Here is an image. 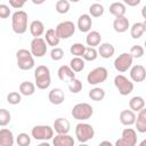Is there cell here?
<instances>
[{
  "label": "cell",
  "mask_w": 146,
  "mask_h": 146,
  "mask_svg": "<svg viewBox=\"0 0 146 146\" xmlns=\"http://www.w3.org/2000/svg\"><path fill=\"white\" fill-rule=\"evenodd\" d=\"M34 79H35V86L39 89H47L49 88L51 83V78H50V71L46 65H39L36 66L34 71Z\"/></svg>",
  "instance_id": "1"
},
{
  "label": "cell",
  "mask_w": 146,
  "mask_h": 146,
  "mask_svg": "<svg viewBox=\"0 0 146 146\" xmlns=\"http://www.w3.org/2000/svg\"><path fill=\"white\" fill-rule=\"evenodd\" d=\"M11 27L16 34H23L27 30V14L24 10H17L11 17Z\"/></svg>",
  "instance_id": "2"
},
{
  "label": "cell",
  "mask_w": 146,
  "mask_h": 146,
  "mask_svg": "<svg viewBox=\"0 0 146 146\" xmlns=\"http://www.w3.org/2000/svg\"><path fill=\"white\" fill-rule=\"evenodd\" d=\"M71 114H72L73 119H75L78 121H86L92 116L94 108L88 103H79L73 106Z\"/></svg>",
  "instance_id": "3"
},
{
  "label": "cell",
  "mask_w": 146,
  "mask_h": 146,
  "mask_svg": "<svg viewBox=\"0 0 146 146\" xmlns=\"http://www.w3.org/2000/svg\"><path fill=\"white\" fill-rule=\"evenodd\" d=\"M95 136V129L91 124L80 122L75 125V137L79 140V143H87L90 139H92Z\"/></svg>",
  "instance_id": "4"
},
{
  "label": "cell",
  "mask_w": 146,
  "mask_h": 146,
  "mask_svg": "<svg viewBox=\"0 0 146 146\" xmlns=\"http://www.w3.org/2000/svg\"><path fill=\"white\" fill-rule=\"evenodd\" d=\"M17 66L23 71H29L34 67V58L30 50L27 49H19L16 52Z\"/></svg>",
  "instance_id": "5"
},
{
  "label": "cell",
  "mask_w": 146,
  "mask_h": 146,
  "mask_svg": "<svg viewBox=\"0 0 146 146\" xmlns=\"http://www.w3.org/2000/svg\"><path fill=\"white\" fill-rule=\"evenodd\" d=\"M108 76V71L106 70V67H103V66H99V67H96L94 70H91L88 75H87V81L89 84L91 86H96V84H99V83H103L106 81Z\"/></svg>",
  "instance_id": "6"
},
{
  "label": "cell",
  "mask_w": 146,
  "mask_h": 146,
  "mask_svg": "<svg viewBox=\"0 0 146 146\" xmlns=\"http://www.w3.org/2000/svg\"><path fill=\"white\" fill-rule=\"evenodd\" d=\"M114 86L116 87L119 94L122 96H128L133 90V83L123 74H119L114 78Z\"/></svg>",
  "instance_id": "7"
},
{
  "label": "cell",
  "mask_w": 146,
  "mask_h": 146,
  "mask_svg": "<svg viewBox=\"0 0 146 146\" xmlns=\"http://www.w3.org/2000/svg\"><path fill=\"white\" fill-rule=\"evenodd\" d=\"M31 135L35 140H49L54 137V129L50 125H35L31 130Z\"/></svg>",
  "instance_id": "8"
},
{
  "label": "cell",
  "mask_w": 146,
  "mask_h": 146,
  "mask_svg": "<svg viewBox=\"0 0 146 146\" xmlns=\"http://www.w3.org/2000/svg\"><path fill=\"white\" fill-rule=\"evenodd\" d=\"M136 144H137V132L132 128L123 129L121 138L115 141L116 146H135Z\"/></svg>",
  "instance_id": "9"
},
{
  "label": "cell",
  "mask_w": 146,
  "mask_h": 146,
  "mask_svg": "<svg viewBox=\"0 0 146 146\" xmlns=\"http://www.w3.org/2000/svg\"><path fill=\"white\" fill-rule=\"evenodd\" d=\"M132 60H133V58L130 55V52H122L121 55H119L115 58V60H114V67H115V70L117 72H121V73L127 72L131 67Z\"/></svg>",
  "instance_id": "10"
},
{
  "label": "cell",
  "mask_w": 146,
  "mask_h": 146,
  "mask_svg": "<svg viewBox=\"0 0 146 146\" xmlns=\"http://www.w3.org/2000/svg\"><path fill=\"white\" fill-rule=\"evenodd\" d=\"M57 35L59 39H68L71 38L75 32V25L71 21H64L59 23L55 29Z\"/></svg>",
  "instance_id": "11"
},
{
  "label": "cell",
  "mask_w": 146,
  "mask_h": 146,
  "mask_svg": "<svg viewBox=\"0 0 146 146\" xmlns=\"http://www.w3.org/2000/svg\"><path fill=\"white\" fill-rule=\"evenodd\" d=\"M31 54L33 57H43L47 52V42L44 39L38 36L31 41Z\"/></svg>",
  "instance_id": "12"
},
{
  "label": "cell",
  "mask_w": 146,
  "mask_h": 146,
  "mask_svg": "<svg viewBox=\"0 0 146 146\" xmlns=\"http://www.w3.org/2000/svg\"><path fill=\"white\" fill-rule=\"evenodd\" d=\"M74 139L68 133H57V136L52 137L54 146H74Z\"/></svg>",
  "instance_id": "13"
},
{
  "label": "cell",
  "mask_w": 146,
  "mask_h": 146,
  "mask_svg": "<svg viewBox=\"0 0 146 146\" xmlns=\"http://www.w3.org/2000/svg\"><path fill=\"white\" fill-rule=\"evenodd\" d=\"M130 78L133 82H143L146 79V70L143 65L138 64L131 67L130 70Z\"/></svg>",
  "instance_id": "14"
},
{
  "label": "cell",
  "mask_w": 146,
  "mask_h": 146,
  "mask_svg": "<svg viewBox=\"0 0 146 146\" xmlns=\"http://www.w3.org/2000/svg\"><path fill=\"white\" fill-rule=\"evenodd\" d=\"M48 99L52 105H60L65 100L64 91L60 88H54L48 94Z\"/></svg>",
  "instance_id": "15"
},
{
  "label": "cell",
  "mask_w": 146,
  "mask_h": 146,
  "mask_svg": "<svg viewBox=\"0 0 146 146\" xmlns=\"http://www.w3.org/2000/svg\"><path fill=\"white\" fill-rule=\"evenodd\" d=\"M52 129L57 132V133H68L70 129H71V124L68 122L67 119L64 117H58L54 121L52 124Z\"/></svg>",
  "instance_id": "16"
},
{
  "label": "cell",
  "mask_w": 146,
  "mask_h": 146,
  "mask_svg": "<svg viewBox=\"0 0 146 146\" xmlns=\"http://www.w3.org/2000/svg\"><path fill=\"white\" fill-rule=\"evenodd\" d=\"M113 27H114V31H115V32H117V33H123V32L128 31V29L130 27L129 19H128L125 16L115 17V19H114V22H113Z\"/></svg>",
  "instance_id": "17"
},
{
  "label": "cell",
  "mask_w": 146,
  "mask_h": 146,
  "mask_svg": "<svg viewBox=\"0 0 146 146\" xmlns=\"http://www.w3.org/2000/svg\"><path fill=\"white\" fill-rule=\"evenodd\" d=\"M92 25V19L91 16L88 14H82L79 18H78V29L80 32H89Z\"/></svg>",
  "instance_id": "18"
},
{
  "label": "cell",
  "mask_w": 146,
  "mask_h": 146,
  "mask_svg": "<svg viewBox=\"0 0 146 146\" xmlns=\"http://www.w3.org/2000/svg\"><path fill=\"white\" fill-rule=\"evenodd\" d=\"M15 140L13 131L7 128L0 129V146H13Z\"/></svg>",
  "instance_id": "19"
},
{
  "label": "cell",
  "mask_w": 146,
  "mask_h": 146,
  "mask_svg": "<svg viewBox=\"0 0 146 146\" xmlns=\"http://www.w3.org/2000/svg\"><path fill=\"white\" fill-rule=\"evenodd\" d=\"M120 122L123 124V125H132L135 124V121H136V114L133 111L131 110H123L121 113H120Z\"/></svg>",
  "instance_id": "20"
},
{
  "label": "cell",
  "mask_w": 146,
  "mask_h": 146,
  "mask_svg": "<svg viewBox=\"0 0 146 146\" xmlns=\"http://www.w3.org/2000/svg\"><path fill=\"white\" fill-rule=\"evenodd\" d=\"M135 124H136L138 132H140V133L146 132V110H145V107L138 112V114L136 116Z\"/></svg>",
  "instance_id": "21"
},
{
  "label": "cell",
  "mask_w": 146,
  "mask_h": 146,
  "mask_svg": "<svg viewBox=\"0 0 146 146\" xmlns=\"http://www.w3.org/2000/svg\"><path fill=\"white\" fill-rule=\"evenodd\" d=\"M100 46L98 47V54L100 55V57L107 59V58H111L114 52H115V48L112 43H108V42H104V43H99Z\"/></svg>",
  "instance_id": "22"
},
{
  "label": "cell",
  "mask_w": 146,
  "mask_h": 146,
  "mask_svg": "<svg viewBox=\"0 0 146 146\" xmlns=\"http://www.w3.org/2000/svg\"><path fill=\"white\" fill-rule=\"evenodd\" d=\"M57 75H58L59 80H62V81H68L72 78H75V72L68 65H62L58 68V71H57Z\"/></svg>",
  "instance_id": "23"
},
{
  "label": "cell",
  "mask_w": 146,
  "mask_h": 146,
  "mask_svg": "<svg viewBox=\"0 0 146 146\" xmlns=\"http://www.w3.org/2000/svg\"><path fill=\"white\" fill-rule=\"evenodd\" d=\"M146 31V24L144 22H137L130 27V35L133 39H139Z\"/></svg>",
  "instance_id": "24"
},
{
  "label": "cell",
  "mask_w": 146,
  "mask_h": 146,
  "mask_svg": "<svg viewBox=\"0 0 146 146\" xmlns=\"http://www.w3.org/2000/svg\"><path fill=\"white\" fill-rule=\"evenodd\" d=\"M102 40V35L98 31H89L86 36V42L89 47H96L99 46Z\"/></svg>",
  "instance_id": "25"
},
{
  "label": "cell",
  "mask_w": 146,
  "mask_h": 146,
  "mask_svg": "<svg viewBox=\"0 0 146 146\" xmlns=\"http://www.w3.org/2000/svg\"><path fill=\"white\" fill-rule=\"evenodd\" d=\"M110 13L115 16V17H119V16H124L125 13H127V7L124 3L122 2H113L111 6H110Z\"/></svg>",
  "instance_id": "26"
},
{
  "label": "cell",
  "mask_w": 146,
  "mask_h": 146,
  "mask_svg": "<svg viewBox=\"0 0 146 146\" xmlns=\"http://www.w3.org/2000/svg\"><path fill=\"white\" fill-rule=\"evenodd\" d=\"M30 32L31 34L34 36V38H38V36H41L44 32V25L41 21H33L31 24H30Z\"/></svg>",
  "instance_id": "27"
},
{
  "label": "cell",
  "mask_w": 146,
  "mask_h": 146,
  "mask_svg": "<svg viewBox=\"0 0 146 146\" xmlns=\"http://www.w3.org/2000/svg\"><path fill=\"white\" fill-rule=\"evenodd\" d=\"M44 40H46V42H47L48 46L56 47V46H58L60 39L58 38V35H57V33H56V31L54 29H49V30L46 31Z\"/></svg>",
  "instance_id": "28"
},
{
  "label": "cell",
  "mask_w": 146,
  "mask_h": 146,
  "mask_svg": "<svg viewBox=\"0 0 146 146\" xmlns=\"http://www.w3.org/2000/svg\"><path fill=\"white\" fill-rule=\"evenodd\" d=\"M129 107L133 112H139L145 107V99L141 96H135L129 100Z\"/></svg>",
  "instance_id": "29"
},
{
  "label": "cell",
  "mask_w": 146,
  "mask_h": 146,
  "mask_svg": "<svg viewBox=\"0 0 146 146\" xmlns=\"http://www.w3.org/2000/svg\"><path fill=\"white\" fill-rule=\"evenodd\" d=\"M19 92L23 96H32L35 92V84L30 81H24L19 84Z\"/></svg>",
  "instance_id": "30"
},
{
  "label": "cell",
  "mask_w": 146,
  "mask_h": 146,
  "mask_svg": "<svg viewBox=\"0 0 146 146\" xmlns=\"http://www.w3.org/2000/svg\"><path fill=\"white\" fill-rule=\"evenodd\" d=\"M84 59L82 58V57H76V56H74L72 59H71V62H70V67L75 72V73H79V72H81V71H83V68H84Z\"/></svg>",
  "instance_id": "31"
},
{
  "label": "cell",
  "mask_w": 146,
  "mask_h": 146,
  "mask_svg": "<svg viewBox=\"0 0 146 146\" xmlns=\"http://www.w3.org/2000/svg\"><path fill=\"white\" fill-rule=\"evenodd\" d=\"M89 97L95 102H100L105 98V90L99 87H95L89 91Z\"/></svg>",
  "instance_id": "32"
},
{
  "label": "cell",
  "mask_w": 146,
  "mask_h": 146,
  "mask_svg": "<svg viewBox=\"0 0 146 146\" xmlns=\"http://www.w3.org/2000/svg\"><path fill=\"white\" fill-rule=\"evenodd\" d=\"M67 87L72 94H79L82 90V82L76 78H72L71 80H68Z\"/></svg>",
  "instance_id": "33"
},
{
  "label": "cell",
  "mask_w": 146,
  "mask_h": 146,
  "mask_svg": "<svg viewBox=\"0 0 146 146\" xmlns=\"http://www.w3.org/2000/svg\"><path fill=\"white\" fill-rule=\"evenodd\" d=\"M97 57H98V51L95 49V47H86V49L83 51V55H82V58L84 60L92 62Z\"/></svg>",
  "instance_id": "34"
},
{
  "label": "cell",
  "mask_w": 146,
  "mask_h": 146,
  "mask_svg": "<svg viewBox=\"0 0 146 146\" xmlns=\"http://www.w3.org/2000/svg\"><path fill=\"white\" fill-rule=\"evenodd\" d=\"M105 11V8L103 5L96 2V3H92L90 7H89V14L90 16L92 17H100Z\"/></svg>",
  "instance_id": "35"
},
{
  "label": "cell",
  "mask_w": 146,
  "mask_h": 146,
  "mask_svg": "<svg viewBox=\"0 0 146 146\" xmlns=\"http://www.w3.org/2000/svg\"><path fill=\"white\" fill-rule=\"evenodd\" d=\"M84 49H86V46H84V44L76 42V43H73V44L71 46L70 51H71V54H72L73 56H76V57H82Z\"/></svg>",
  "instance_id": "36"
},
{
  "label": "cell",
  "mask_w": 146,
  "mask_h": 146,
  "mask_svg": "<svg viewBox=\"0 0 146 146\" xmlns=\"http://www.w3.org/2000/svg\"><path fill=\"white\" fill-rule=\"evenodd\" d=\"M70 2L67 0H58L56 2V11L58 14H66L70 10Z\"/></svg>",
  "instance_id": "37"
},
{
  "label": "cell",
  "mask_w": 146,
  "mask_h": 146,
  "mask_svg": "<svg viewBox=\"0 0 146 146\" xmlns=\"http://www.w3.org/2000/svg\"><path fill=\"white\" fill-rule=\"evenodd\" d=\"M11 120V115L8 110L6 108H0V127H6L9 124Z\"/></svg>",
  "instance_id": "38"
},
{
  "label": "cell",
  "mask_w": 146,
  "mask_h": 146,
  "mask_svg": "<svg viewBox=\"0 0 146 146\" xmlns=\"http://www.w3.org/2000/svg\"><path fill=\"white\" fill-rule=\"evenodd\" d=\"M22 100V95L21 92H17V91H11L7 95V102L11 105H17L19 104Z\"/></svg>",
  "instance_id": "39"
},
{
  "label": "cell",
  "mask_w": 146,
  "mask_h": 146,
  "mask_svg": "<svg viewBox=\"0 0 146 146\" xmlns=\"http://www.w3.org/2000/svg\"><path fill=\"white\" fill-rule=\"evenodd\" d=\"M16 143L19 146H29L31 144V137L25 132H21L16 138Z\"/></svg>",
  "instance_id": "40"
},
{
  "label": "cell",
  "mask_w": 146,
  "mask_h": 146,
  "mask_svg": "<svg viewBox=\"0 0 146 146\" xmlns=\"http://www.w3.org/2000/svg\"><path fill=\"white\" fill-rule=\"evenodd\" d=\"M144 52H145L144 48L141 46H139V44H135L130 49V55L132 56V58H141Z\"/></svg>",
  "instance_id": "41"
},
{
  "label": "cell",
  "mask_w": 146,
  "mask_h": 146,
  "mask_svg": "<svg viewBox=\"0 0 146 146\" xmlns=\"http://www.w3.org/2000/svg\"><path fill=\"white\" fill-rule=\"evenodd\" d=\"M50 57H51V59L55 60V62L60 60V59L64 57V51H63V49H62V48H58V47H54L52 50L50 51Z\"/></svg>",
  "instance_id": "42"
},
{
  "label": "cell",
  "mask_w": 146,
  "mask_h": 146,
  "mask_svg": "<svg viewBox=\"0 0 146 146\" xmlns=\"http://www.w3.org/2000/svg\"><path fill=\"white\" fill-rule=\"evenodd\" d=\"M10 15V9L9 6L7 5H0V18H7Z\"/></svg>",
  "instance_id": "43"
},
{
  "label": "cell",
  "mask_w": 146,
  "mask_h": 146,
  "mask_svg": "<svg viewBox=\"0 0 146 146\" xmlns=\"http://www.w3.org/2000/svg\"><path fill=\"white\" fill-rule=\"evenodd\" d=\"M26 1H27V0H9V5H10L13 8L19 9V8H22V7L25 5Z\"/></svg>",
  "instance_id": "44"
},
{
  "label": "cell",
  "mask_w": 146,
  "mask_h": 146,
  "mask_svg": "<svg viewBox=\"0 0 146 146\" xmlns=\"http://www.w3.org/2000/svg\"><path fill=\"white\" fill-rule=\"evenodd\" d=\"M140 1H141V0H123L124 5H128V6H130V7H136V6H138V5L140 3Z\"/></svg>",
  "instance_id": "45"
},
{
  "label": "cell",
  "mask_w": 146,
  "mask_h": 146,
  "mask_svg": "<svg viewBox=\"0 0 146 146\" xmlns=\"http://www.w3.org/2000/svg\"><path fill=\"white\" fill-rule=\"evenodd\" d=\"M44 1H46V0H32V2H33L34 5H42Z\"/></svg>",
  "instance_id": "46"
},
{
  "label": "cell",
  "mask_w": 146,
  "mask_h": 146,
  "mask_svg": "<svg viewBox=\"0 0 146 146\" xmlns=\"http://www.w3.org/2000/svg\"><path fill=\"white\" fill-rule=\"evenodd\" d=\"M100 145H110V146H111L112 144H111L110 141H100Z\"/></svg>",
  "instance_id": "47"
},
{
  "label": "cell",
  "mask_w": 146,
  "mask_h": 146,
  "mask_svg": "<svg viewBox=\"0 0 146 146\" xmlns=\"http://www.w3.org/2000/svg\"><path fill=\"white\" fill-rule=\"evenodd\" d=\"M68 2H79L80 0H67Z\"/></svg>",
  "instance_id": "48"
},
{
  "label": "cell",
  "mask_w": 146,
  "mask_h": 146,
  "mask_svg": "<svg viewBox=\"0 0 146 146\" xmlns=\"http://www.w3.org/2000/svg\"><path fill=\"white\" fill-rule=\"evenodd\" d=\"M96 1H102V0H96Z\"/></svg>",
  "instance_id": "49"
}]
</instances>
